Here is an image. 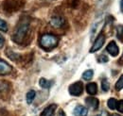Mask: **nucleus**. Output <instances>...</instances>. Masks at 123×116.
<instances>
[{"label": "nucleus", "instance_id": "f257e3e1", "mask_svg": "<svg viewBox=\"0 0 123 116\" xmlns=\"http://www.w3.org/2000/svg\"><path fill=\"white\" fill-rule=\"evenodd\" d=\"M29 29H30V23L29 21L24 18V19H21L19 25L17 26L15 31L13 33V36H12V40L15 42L16 44H22L29 32Z\"/></svg>", "mask_w": 123, "mask_h": 116}, {"label": "nucleus", "instance_id": "f03ea898", "mask_svg": "<svg viewBox=\"0 0 123 116\" xmlns=\"http://www.w3.org/2000/svg\"><path fill=\"white\" fill-rule=\"evenodd\" d=\"M58 42V38L52 34H44L40 38V45L46 50H51L56 47Z\"/></svg>", "mask_w": 123, "mask_h": 116}, {"label": "nucleus", "instance_id": "7ed1b4c3", "mask_svg": "<svg viewBox=\"0 0 123 116\" xmlns=\"http://www.w3.org/2000/svg\"><path fill=\"white\" fill-rule=\"evenodd\" d=\"M104 43H105V35L101 32V33L98 34V36L97 39L95 40L92 47H91V49H90V53H95V52L98 51V50L102 47V45L104 44Z\"/></svg>", "mask_w": 123, "mask_h": 116}, {"label": "nucleus", "instance_id": "20e7f679", "mask_svg": "<svg viewBox=\"0 0 123 116\" xmlns=\"http://www.w3.org/2000/svg\"><path fill=\"white\" fill-rule=\"evenodd\" d=\"M69 93L73 96H80L83 92V85L80 81H77L73 84H71L68 88Z\"/></svg>", "mask_w": 123, "mask_h": 116}, {"label": "nucleus", "instance_id": "39448f33", "mask_svg": "<svg viewBox=\"0 0 123 116\" xmlns=\"http://www.w3.org/2000/svg\"><path fill=\"white\" fill-rule=\"evenodd\" d=\"M106 50H107L108 53L113 57H117L119 53V48H118L117 44H116V42H114V41L109 43V44L106 47Z\"/></svg>", "mask_w": 123, "mask_h": 116}, {"label": "nucleus", "instance_id": "423d86ee", "mask_svg": "<svg viewBox=\"0 0 123 116\" xmlns=\"http://www.w3.org/2000/svg\"><path fill=\"white\" fill-rule=\"evenodd\" d=\"M64 24H65V20L61 16H54L50 20V25L56 29H60L62 27H63Z\"/></svg>", "mask_w": 123, "mask_h": 116}, {"label": "nucleus", "instance_id": "0eeeda50", "mask_svg": "<svg viewBox=\"0 0 123 116\" xmlns=\"http://www.w3.org/2000/svg\"><path fill=\"white\" fill-rule=\"evenodd\" d=\"M11 72H12V66L6 61L0 59V75H5L11 74Z\"/></svg>", "mask_w": 123, "mask_h": 116}, {"label": "nucleus", "instance_id": "6e6552de", "mask_svg": "<svg viewBox=\"0 0 123 116\" xmlns=\"http://www.w3.org/2000/svg\"><path fill=\"white\" fill-rule=\"evenodd\" d=\"M57 110V105L56 104H51L47 106L46 109L42 111L40 116H54V113Z\"/></svg>", "mask_w": 123, "mask_h": 116}, {"label": "nucleus", "instance_id": "1a4fd4ad", "mask_svg": "<svg viewBox=\"0 0 123 116\" xmlns=\"http://www.w3.org/2000/svg\"><path fill=\"white\" fill-rule=\"evenodd\" d=\"M73 113L75 116H87L88 114V110L86 107L81 106V105H78L73 110Z\"/></svg>", "mask_w": 123, "mask_h": 116}, {"label": "nucleus", "instance_id": "9d476101", "mask_svg": "<svg viewBox=\"0 0 123 116\" xmlns=\"http://www.w3.org/2000/svg\"><path fill=\"white\" fill-rule=\"evenodd\" d=\"M85 104L92 110H97L98 108V105H99V101L98 98L96 97H87L85 99Z\"/></svg>", "mask_w": 123, "mask_h": 116}, {"label": "nucleus", "instance_id": "9b49d317", "mask_svg": "<svg viewBox=\"0 0 123 116\" xmlns=\"http://www.w3.org/2000/svg\"><path fill=\"white\" fill-rule=\"evenodd\" d=\"M86 92L90 94V95H95L98 93V86L95 82H91L88 83L86 85Z\"/></svg>", "mask_w": 123, "mask_h": 116}, {"label": "nucleus", "instance_id": "f8f14e48", "mask_svg": "<svg viewBox=\"0 0 123 116\" xmlns=\"http://www.w3.org/2000/svg\"><path fill=\"white\" fill-rule=\"evenodd\" d=\"M39 84H40L41 87L44 88V89H49V88L52 86V81L47 80L46 78L42 77V78H40V80H39Z\"/></svg>", "mask_w": 123, "mask_h": 116}, {"label": "nucleus", "instance_id": "ddd939ff", "mask_svg": "<svg viewBox=\"0 0 123 116\" xmlns=\"http://www.w3.org/2000/svg\"><path fill=\"white\" fill-rule=\"evenodd\" d=\"M35 96H36V92H35V91H33V90L29 91V92L27 93V95H26L27 103H28V104H31V103L33 102V100H34Z\"/></svg>", "mask_w": 123, "mask_h": 116}, {"label": "nucleus", "instance_id": "4468645a", "mask_svg": "<svg viewBox=\"0 0 123 116\" xmlns=\"http://www.w3.org/2000/svg\"><path fill=\"white\" fill-rule=\"evenodd\" d=\"M93 75H94V71L89 69V70H86L85 72H83L82 74V78L86 81H89L93 78Z\"/></svg>", "mask_w": 123, "mask_h": 116}, {"label": "nucleus", "instance_id": "2eb2a0df", "mask_svg": "<svg viewBox=\"0 0 123 116\" xmlns=\"http://www.w3.org/2000/svg\"><path fill=\"white\" fill-rule=\"evenodd\" d=\"M117 100L115 98H110L107 101V106L110 110H116L117 109Z\"/></svg>", "mask_w": 123, "mask_h": 116}, {"label": "nucleus", "instance_id": "dca6fc26", "mask_svg": "<svg viewBox=\"0 0 123 116\" xmlns=\"http://www.w3.org/2000/svg\"><path fill=\"white\" fill-rule=\"evenodd\" d=\"M115 88H116L117 91H120V90L123 89V75H121V76H120V77L118 78V80L117 81Z\"/></svg>", "mask_w": 123, "mask_h": 116}, {"label": "nucleus", "instance_id": "f3484780", "mask_svg": "<svg viewBox=\"0 0 123 116\" xmlns=\"http://www.w3.org/2000/svg\"><path fill=\"white\" fill-rule=\"evenodd\" d=\"M101 89H102L104 92H108V91H109V89H110L109 81H108L106 78L102 79V81H101Z\"/></svg>", "mask_w": 123, "mask_h": 116}, {"label": "nucleus", "instance_id": "a211bd4d", "mask_svg": "<svg viewBox=\"0 0 123 116\" xmlns=\"http://www.w3.org/2000/svg\"><path fill=\"white\" fill-rule=\"evenodd\" d=\"M0 30L3 31V32H7L8 31V25H7V23L3 19H1V18H0Z\"/></svg>", "mask_w": 123, "mask_h": 116}, {"label": "nucleus", "instance_id": "6ab92c4d", "mask_svg": "<svg viewBox=\"0 0 123 116\" xmlns=\"http://www.w3.org/2000/svg\"><path fill=\"white\" fill-rule=\"evenodd\" d=\"M117 37L120 41H123V26L117 27Z\"/></svg>", "mask_w": 123, "mask_h": 116}, {"label": "nucleus", "instance_id": "aec40b11", "mask_svg": "<svg viewBox=\"0 0 123 116\" xmlns=\"http://www.w3.org/2000/svg\"><path fill=\"white\" fill-rule=\"evenodd\" d=\"M117 110L119 112H122L123 113V100L117 101Z\"/></svg>", "mask_w": 123, "mask_h": 116}, {"label": "nucleus", "instance_id": "412c9836", "mask_svg": "<svg viewBox=\"0 0 123 116\" xmlns=\"http://www.w3.org/2000/svg\"><path fill=\"white\" fill-rule=\"evenodd\" d=\"M98 61H99V62H107L108 60H109L107 57H106V56H104V55H101L100 57H98Z\"/></svg>", "mask_w": 123, "mask_h": 116}, {"label": "nucleus", "instance_id": "4be33fe9", "mask_svg": "<svg viewBox=\"0 0 123 116\" xmlns=\"http://www.w3.org/2000/svg\"><path fill=\"white\" fill-rule=\"evenodd\" d=\"M4 44H5V39H4V37L0 34V48H2V47H3Z\"/></svg>", "mask_w": 123, "mask_h": 116}, {"label": "nucleus", "instance_id": "5701e85b", "mask_svg": "<svg viewBox=\"0 0 123 116\" xmlns=\"http://www.w3.org/2000/svg\"><path fill=\"white\" fill-rule=\"evenodd\" d=\"M57 116H66V115H65L64 111H63L62 110H61L59 111V113H58V115H57Z\"/></svg>", "mask_w": 123, "mask_h": 116}, {"label": "nucleus", "instance_id": "b1692460", "mask_svg": "<svg viewBox=\"0 0 123 116\" xmlns=\"http://www.w3.org/2000/svg\"><path fill=\"white\" fill-rule=\"evenodd\" d=\"M98 116H108V113L106 111H101Z\"/></svg>", "mask_w": 123, "mask_h": 116}, {"label": "nucleus", "instance_id": "393cba45", "mask_svg": "<svg viewBox=\"0 0 123 116\" xmlns=\"http://www.w3.org/2000/svg\"><path fill=\"white\" fill-rule=\"evenodd\" d=\"M120 10H121V12H123V0L120 1Z\"/></svg>", "mask_w": 123, "mask_h": 116}, {"label": "nucleus", "instance_id": "a878e982", "mask_svg": "<svg viewBox=\"0 0 123 116\" xmlns=\"http://www.w3.org/2000/svg\"><path fill=\"white\" fill-rule=\"evenodd\" d=\"M111 116H122V115H119V114H112Z\"/></svg>", "mask_w": 123, "mask_h": 116}]
</instances>
